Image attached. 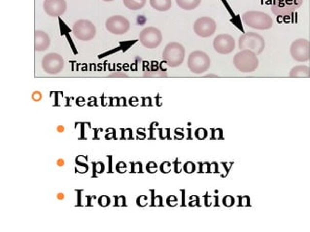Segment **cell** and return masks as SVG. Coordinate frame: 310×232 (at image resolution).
Masks as SVG:
<instances>
[{"mask_svg": "<svg viewBox=\"0 0 310 232\" xmlns=\"http://www.w3.org/2000/svg\"><path fill=\"white\" fill-rule=\"evenodd\" d=\"M233 64L240 72L250 73L259 67V59L253 51L245 49L234 56Z\"/></svg>", "mask_w": 310, "mask_h": 232, "instance_id": "cell-1", "label": "cell"}, {"mask_svg": "<svg viewBox=\"0 0 310 232\" xmlns=\"http://www.w3.org/2000/svg\"><path fill=\"white\" fill-rule=\"evenodd\" d=\"M242 21L249 28L258 30L270 29L273 25L272 17L261 11H248L242 15Z\"/></svg>", "mask_w": 310, "mask_h": 232, "instance_id": "cell-2", "label": "cell"}, {"mask_svg": "<svg viewBox=\"0 0 310 232\" xmlns=\"http://www.w3.org/2000/svg\"><path fill=\"white\" fill-rule=\"evenodd\" d=\"M185 48L177 42H171L165 46L163 59L169 67H178L184 61Z\"/></svg>", "mask_w": 310, "mask_h": 232, "instance_id": "cell-3", "label": "cell"}, {"mask_svg": "<svg viewBox=\"0 0 310 232\" xmlns=\"http://www.w3.org/2000/svg\"><path fill=\"white\" fill-rule=\"evenodd\" d=\"M238 48L240 50H251L257 56L261 55L265 48V41L261 34L256 32L244 33L238 42Z\"/></svg>", "mask_w": 310, "mask_h": 232, "instance_id": "cell-4", "label": "cell"}, {"mask_svg": "<svg viewBox=\"0 0 310 232\" xmlns=\"http://www.w3.org/2000/svg\"><path fill=\"white\" fill-rule=\"evenodd\" d=\"M188 67L195 74H202L210 67V58L203 51H194L188 58Z\"/></svg>", "mask_w": 310, "mask_h": 232, "instance_id": "cell-5", "label": "cell"}, {"mask_svg": "<svg viewBox=\"0 0 310 232\" xmlns=\"http://www.w3.org/2000/svg\"><path fill=\"white\" fill-rule=\"evenodd\" d=\"M72 32L75 38L87 42L96 36L97 29L92 21L87 19H79L73 25Z\"/></svg>", "mask_w": 310, "mask_h": 232, "instance_id": "cell-6", "label": "cell"}, {"mask_svg": "<svg viewBox=\"0 0 310 232\" xmlns=\"http://www.w3.org/2000/svg\"><path fill=\"white\" fill-rule=\"evenodd\" d=\"M292 58L298 62H305L310 59V42L307 39H296L290 46Z\"/></svg>", "mask_w": 310, "mask_h": 232, "instance_id": "cell-7", "label": "cell"}, {"mask_svg": "<svg viewBox=\"0 0 310 232\" xmlns=\"http://www.w3.org/2000/svg\"><path fill=\"white\" fill-rule=\"evenodd\" d=\"M139 41L145 48L155 49L159 47L163 41L162 32L155 27H148L141 30Z\"/></svg>", "mask_w": 310, "mask_h": 232, "instance_id": "cell-8", "label": "cell"}, {"mask_svg": "<svg viewBox=\"0 0 310 232\" xmlns=\"http://www.w3.org/2000/svg\"><path fill=\"white\" fill-rule=\"evenodd\" d=\"M302 2L303 0H273L272 12L278 17L289 16L301 7Z\"/></svg>", "mask_w": 310, "mask_h": 232, "instance_id": "cell-9", "label": "cell"}, {"mask_svg": "<svg viewBox=\"0 0 310 232\" xmlns=\"http://www.w3.org/2000/svg\"><path fill=\"white\" fill-rule=\"evenodd\" d=\"M42 67L48 74H58L64 67V60L60 55L50 53L42 59Z\"/></svg>", "mask_w": 310, "mask_h": 232, "instance_id": "cell-10", "label": "cell"}, {"mask_svg": "<svg viewBox=\"0 0 310 232\" xmlns=\"http://www.w3.org/2000/svg\"><path fill=\"white\" fill-rule=\"evenodd\" d=\"M217 29V24L212 18L202 17L194 24V31L196 35L203 38L212 36Z\"/></svg>", "mask_w": 310, "mask_h": 232, "instance_id": "cell-11", "label": "cell"}, {"mask_svg": "<svg viewBox=\"0 0 310 232\" xmlns=\"http://www.w3.org/2000/svg\"><path fill=\"white\" fill-rule=\"evenodd\" d=\"M106 29L109 32L115 35H122L126 33L130 29V22L123 16H112L107 19Z\"/></svg>", "mask_w": 310, "mask_h": 232, "instance_id": "cell-12", "label": "cell"}, {"mask_svg": "<svg viewBox=\"0 0 310 232\" xmlns=\"http://www.w3.org/2000/svg\"><path fill=\"white\" fill-rule=\"evenodd\" d=\"M213 47L217 53L221 55H228L235 49V40L230 34H220L214 39Z\"/></svg>", "mask_w": 310, "mask_h": 232, "instance_id": "cell-13", "label": "cell"}, {"mask_svg": "<svg viewBox=\"0 0 310 232\" xmlns=\"http://www.w3.org/2000/svg\"><path fill=\"white\" fill-rule=\"evenodd\" d=\"M43 8L50 17H59L67 11L68 4L65 0H44Z\"/></svg>", "mask_w": 310, "mask_h": 232, "instance_id": "cell-14", "label": "cell"}, {"mask_svg": "<svg viewBox=\"0 0 310 232\" xmlns=\"http://www.w3.org/2000/svg\"><path fill=\"white\" fill-rule=\"evenodd\" d=\"M51 40L48 34L42 30H36L34 33V49L37 52L46 51L50 46Z\"/></svg>", "mask_w": 310, "mask_h": 232, "instance_id": "cell-15", "label": "cell"}, {"mask_svg": "<svg viewBox=\"0 0 310 232\" xmlns=\"http://www.w3.org/2000/svg\"><path fill=\"white\" fill-rule=\"evenodd\" d=\"M290 77H310V67L307 65H298L292 68L289 72Z\"/></svg>", "mask_w": 310, "mask_h": 232, "instance_id": "cell-16", "label": "cell"}, {"mask_svg": "<svg viewBox=\"0 0 310 232\" xmlns=\"http://www.w3.org/2000/svg\"><path fill=\"white\" fill-rule=\"evenodd\" d=\"M150 4L152 8L160 11V12H165L171 8L172 1L171 0H150Z\"/></svg>", "mask_w": 310, "mask_h": 232, "instance_id": "cell-17", "label": "cell"}, {"mask_svg": "<svg viewBox=\"0 0 310 232\" xmlns=\"http://www.w3.org/2000/svg\"><path fill=\"white\" fill-rule=\"evenodd\" d=\"M202 0H176L177 5L181 8V9L194 10L198 7V5L201 4Z\"/></svg>", "mask_w": 310, "mask_h": 232, "instance_id": "cell-18", "label": "cell"}, {"mask_svg": "<svg viewBox=\"0 0 310 232\" xmlns=\"http://www.w3.org/2000/svg\"><path fill=\"white\" fill-rule=\"evenodd\" d=\"M126 8L132 11L142 9L145 6L147 0H123Z\"/></svg>", "mask_w": 310, "mask_h": 232, "instance_id": "cell-19", "label": "cell"}, {"mask_svg": "<svg viewBox=\"0 0 310 232\" xmlns=\"http://www.w3.org/2000/svg\"><path fill=\"white\" fill-rule=\"evenodd\" d=\"M167 74H166V72H165L164 70H155V71H151V72H145L144 73V76H147V77H154V76H158V77H165Z\"/></svg>", "mask_w": 310, "mask_h": 232, "instance_id": "cell-20", "label": "cell"}, {"mask_svg": "<svg viewBox=\"0 0 310 232\" xmlns=\"http://www.w3.org/2000/svg\"><path fill=\"white\" fill-rule=\"evenodd\" d=\"M195 169V166H194L193 163H187L184 165V170L187 173H193Z\"/></svg>", "mask_w": 310, "mask_h": 232, "instance_id": "cell-21", "label": "cell"}, {"mask_svg": "<svg viewBox=\"0 0 310 232\" xmlns=\"http://www.w3.org/2000/svg\"><path fill=\"white\" fill-rule=\"evenodd\" d=\"M195 135H196V137H197L198 139H204V138H205L206 135H207V133H206V131L204 130V128H200V129L196 130Z\"/></svg>", "mask_w": 310, "mask_h": 232, "instance_id": "cell-22", "label": "cell"}, {"mask_svg": "<svg viewBox=\"0 0 310 232\" xmlns=\"http://www.w3.org/2000/svg\"><path fill=\"white\" fill-rule=\"evenodd\" d=\"M103 1H113V0H103Z\"/></svg>", "mask_w": 310, "mask_h": 232, "instance_id": "cell-23", "label": "cell"}]
</instances>
